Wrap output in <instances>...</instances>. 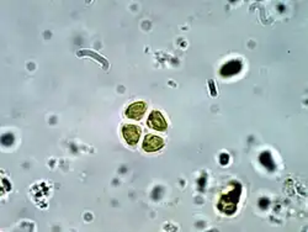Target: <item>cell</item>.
Instances as JSON below:
<instances>
[{
    "instance_id": "277c9868",
    "label": "cell",
    "mask_w": 308,
    "mask_h": 232,
    "mask_svg": "<svg viewBox=\"0 0 308 232\" xmlns=\"http://www.w3.org/2000/svg\"><path fill=\"white\" fill-rule=\"evenodd\" d=\"M147 110V104L143 102H137L131 104L126 110V116L132 120H141Z\"/></svg>"
},
{
    "instance_id": "3957f363",
    "label": "cell",
    "mask_w": 308,
    "mask_h": 232,
    "mask_svg": "<svg viewBox=\"0 0 308 232\" xmlns=\"http://www.w3.org/2000/svg\"><path fill=\"white\" fill-rule=\"evenodd\" d=\"M148 126L156 131H165L168 128L165 119L159 111H152L148 118Z\"/></svg>"
},
{
    "instance_id": "6da1fadb",
    "label": "cell",
    "mask_w": 308,
    "mask_h": 232,
    "mask_svg": "<svg viewBox=\"0 0 308 232\" xmlns=\"http://www.w3.org/2000/svg\"><path fill=\"white\" fill-rule=\"evenodd\" d=\"M242 187L241 184H234L233 189L227 194H223L222 198L218 201V209L227 215H232L237 210V204L241 198Z\"/></svg>"
},
{
    "instance_id": "5b68a950",
    "label": "cell",
    "mask_w": 308,
    "mask_h": 232,
    "mask_svg": "<svg viewBox=\"0 0 308 232\" xmlns=\"http://www.w3.org/2000/svg\"><path fill=\"white\" fill-rule=\"evenodd\" d=\"M163 146L164 141L161 137L156 135H148L145 136L142 147L145 152H157L161 148H163Z\"/></svg>"
},
{
    "instance_id": "7a4b0ae2",
    "label": "cell",
    "mask_w": 308,
    "mask_h": 232,
    "mask_svg": "<svg viewBox=\"0 0 308 232\" xmlns=\"http://www.w3.org/2000/svg\"><path fill=\"white\" fill-rule=\"evenodd\" d=\"M122 135H123L124 141L130 146H136L140 141L141 128L137 125H124L122 127Z\"/></svg>"
}]
</instances>
